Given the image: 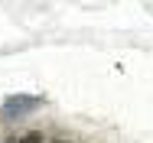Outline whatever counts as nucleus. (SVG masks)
Segmentation results:
<instances>
[{
    "label": "nucleus",
    "mask_w": 153,
    "mask_h": 143,
    "mask_svg": "<svg viewBox=\"0 0 153 143\" xmlns=\"http://www.w3.org/2000/svg\"><path fill=\"white\" fill-rule=\"evenodd\" d=\"M39 107V98H33V94H13V98H7L3 101V107H0V114L3 117H23L36 111Z\"/></svg>",
    "instance_id": "nucleus-1"
},
{
    "label": "nucleus",
    "mask_w": 153,
    "mask_h": 143,
    "mask_svg": "<svg viewBox=\"0 0 153 143\" xmlns=\"http://www.w3.org/2000/svg\"><path fill=\"white\" fill-rule=\"evenodd\" d=\"M20 143H42V137H39V133H26Z\"/></svg>",
    "instance_id": "nucleus-2"
}]
</instances>
